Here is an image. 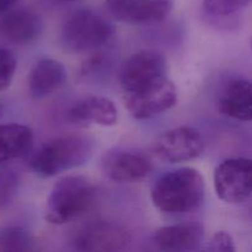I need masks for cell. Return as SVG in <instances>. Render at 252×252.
I'll use <instances>...</instances> for the list:
<instances>
[{"label":"cell","mask_w":252,"mask_h":252,"mask_svg":"<svg viewBox=\"0 0 252 252\" xmlns=\"http://www.w3.org/2000/svg\"><path fill=\"white\" fill-rule=\"evenodd\" d=\"M206 194L201 172L192 167H180L165 172L153 185L152 201L159 211L182 214L202 206Z\"/></svg>","instance_id":"cell-1"},{"label":"cell","mask_w":252,"mask_h":252,"mask_svg":"<svg viewBox=\"0 0 252 252\" xmlns=\"http://www.w3.org/2000/svg\"><path fill=\"white\" fill-rule=\"evenodd\" d=\"M95 143L88 135L63 134L42 144L29 160L39 177H52L81 166L93 157Z\"/></svg>","instance_id":"cell-2"},{"label":"cell","mask_w":252,"mask_h":252,"mask_svg":"<svg viewBox=\"0 0 252 252\" xmlns=\"http://www.w3.org/2000/svg\"><path fill=\"white\" fill-rule=\"evenodd\" d=\"M97 189L90 179L69 175L59 179L49 192L46 204V220L63 225L79 218L91 208Z\"/></svg>","instance_id":"cell-3"},{"label":"cell","mask_w":252,"mask_h":252,"mask_svg":"<svg viewBox=\"0 0 252 252\" xmlns=\"http://www.w3.org/2000/svg\"><path fill=\"white\" fill-rule=\"evenodd\" d=\"M113 25L93 10H79L64 22L61 42L70 52H86L101 48L112 39Z\"/></svg>","instance_id":"cell-4"},{"label":"cell","mask_w":252,"mask_h":252,"mask_svg":"<svg viewBox=\"0 0 252 252\" xmlns=\"http://www.w3.org/2000/svg\"><path fill=\"white\" fill-rule=\"evenodd\" d=\"M177 90L166 75L126 94V108L137 120H149L174 107Z\"/></svg>","instance_id":"cell-5"},{"label":"cell","mask_w":252,"mask_h":252,"mask_svg":"<svg viewBox=\"0 0 252 252\" xmlns=\"http://www.w3.org/2000/svg\"><path fill=\"white\" fill-rule=\"evenodd\" d=\"M214 189L226 203H241L252 194V159L231 158L214 171Z\"/></svg>","instance_id":"cell-6"},{"label":"cell","mask_w":252,"mask_h":252,"mask_svg":"<svg viewBox=\"0 0 252 252\" xmlns=\"http://www.w3.org/2000/svg\"><path fill=\"white\" fill-rule=\"evenodd\" d=\"M204 147L203 135L198 129L181 126L159 135L153 145V153L162 161L177 164L198 158Z\"/></svg>","instance_id":"cell-7"},{"label":"cell","mask_w":252,"mask_h":252,"mask_svg":"<svg viewBox=\"0 0 252 252\" xmlns=\"http://www.w3.org/2000/svg\"><path fill=\"white\" fill-rule=\"evenodd\" d=\"M101 167L111 181L129 184L149 176L154 164L149 155L139 149L113 148L102 157Z\"/></svg>","instance_id":"cell-8"},{"label":"cell","mask_w":252,"mask_h":252,"mask_svg":"<svg viewBox=\"0 0 252 252\" xmlns=\"http://www.w3.org/2000/svg\"><path fill=\"white\" fill-rule=\"evenodd\" d=\"M166 59L159 52L140 51L123 63L120 71V84L126 94L132 93L166 75Z\"/></svg>","instance_id":"cell-9"},{"label":"cell","mask_w":252,"mask_h":252,"mask_svg":"<svg viewBox=\"0 0 252 252\" xmlns=\"http://www.w3.org/2000/svg\"><path fill=\"white\" fill-rule=\"evenodd\" d=\"M106 6L118 21L148 25L166 19L174 6V0H106Z\"/></svg>","instance_id":"cell-10"},{"label":"cell","mask_w":252,"mask_h":252,"mask_svg":"<svg viewBox=\"0 0 252 252\" xmlns=\"http://www.w3.org/2000/svg\"><path fill=\"white\" fill-rule=\"evenodd\" d=\"M130 243V234L125 226L111 221H97L80 231L76 236L75 249L88 252L120 251Z\"/></svg>","instance_id":"cell-11"},{"label":"cell","mask_w":252,"mask_h":252,"mask_svg":"<svg viewBox=\"0 0 252 252\" xmlns=\"http://www.w3.org/2000/svg\"><path fill=\"white\" fill-rule=\"evenodd\" d=\"M42 26L39 15L30 9H10L0 17V34L15 44L33 42L41 34Z\"/></svg>","instance_id":"cell-12"},{"label":"cell","mask_w":252,"mask_h":252,"mask_svg":"<svg viewBox=\"0 0 252 252\" xmlns=\"http://www.w3.org/2000/svg\"><path fill=\"white\" fill-rule=\"evenodd\" d=\"M70 122L79 125H98L111 127L117 122L118 112L116 105L102 96H85L71 105L66 112Z\"/></svg>","instance_id":"cell-13"},{"label":"cell","mask_w":252,"mask_h":252,"mask_svg":"<svg viewBox=\"0 0 252 252\" xmlns=\"http://www.w3.org/2000/svg\"><path fill=\"white\" fill-rule=\"evenodd\" d=\"M204 238V229L198 223H181L162 226L153 235V243L162 251L196 250Z\"/></svg>","instance_id":"cell-14"},{"label":"cell","mask_w":252,"mask_h":252,"mask_svg":"<svg viewBox=\"0 0 252 252\" xmlns=\"http://www.w3.org/2000/svg\"><path fill=\"white\" fill-rule=\"evenodd\" d=\"M219 111L226 117L241 122L252 121V81L233 79L219 96Z\"/></svg>","instance_id":"cell-15"},{"label":"cell","mask_w":252,"mask_h":252,"mask_svg":"<svg viewBox=\"0 0 252 252\" xmlns=\"http://www.w3.org/2000/svg\"><path fill=\"white\" fill-rule=\"evenodd\" d=\"M66 76L63 63L52 58L39 59L29 74L30 93L34 97L51 95L64 85Z\"/></svg>","instance_id":"cell-16"},{"label":"cell","mask_w":252,"mask_h":252,"mask_svg":"<svg viewBox=\"0 0 252 252\" xmlns=\"http://www.w3.org/2000/svg\"><path fill=\"white\" fill-rule=\"evenodd\" d=\"M33 132L20 123L0 125V164H7L29 154L33 145Z\"/></svg>","instance_id":"cell-17"},{"label":"cell","mask_w":252,"mask_h":252,"mask_svg":"<svg viewBox=\"0 0 252 252\" xmlns=\"http://www.w3.org/2000/svg\"><path fill=\"white\" fill-rule=\"evenodd\" d=\"M36 250L31 234L20 226L0 229V252H27Z\"/></svg>","instance_id":"cell-18"},{"label":"cell","mask_w":252,"mask_h":252,"mask_svg":"<svg viewBox=\"0 0 252 252\" xmlns=\"http://www.w3.org/2000/svg\"><path fill=\"white\" fill-rule=\"evenodd\" d=\"M19 172L5 164H0V211L12 204L20 189Z\"/></svg>","instance_id":"cell-19"},{"label":"cell","mask_w":252,"mask_h":252,"mask_svg":"<svg viewBox=\"0 0 252 252\" xmlns=\"http://www.w3.org/2000/svg\"><path fill=\"white\" fill-rule=\"evenodd\" d=\"M252 0H203V7L212 16H229L251 4Z\"/></svg>","instance_id":"cell-20"},{"label":"cell","mask_w":252,"mask_h":252,"mask_svg":"<svg viewBox=\"0 0 252 252\" xmlns=\"http://www.w3.org/2000/svg\"><path fill=\"white\" fill-rule=\"evenodd\" d=\"M17 62L14 53L7 48L0 47V91L11 84L16 73Z\"/></svg>","instance_id":"cell-21"},{"label":"cell","mask_w":252,"mask_h":252,"mask_svg":"<svg viewBox=\"0 0 252 252\" xmlns=\"http://www.w3.org/2000/svg\"><path fill=\"white\" fill-rule=\"evenodd\" d=\"M235 244H234L233 238L225 231H218L212 236L211 240L208 241L206 250L208 251H235Z\"/></svg>","instance_id":"cell-22"},{"label":"cell","mask_w":252,"mask_h":252,"mask_svg":"<svg viewBox=\"0 0 252 252\" xmlns=\"http://www.w3.org/2000/svg\"><path fill=\"white\" fill-rule=\"evenodd\" d=\"M19 0H0V15L11 9Z\"/></svg>","instance_id":"cell-23"},{"label":"cell","mask_w":252,"mask_h":252,"mask_svg":"<svg viewBox=\"0 0 252 252\" xmlns=\"http://www.w3.org/2000/svg\"><path fill=\"white\" fill-rule=\"evenodd\" d=\"M1 112H2V105L1 102H0V116H1Z\"/></svg>","instance_id":"cell-24"},{"label":"cell","mask_w":252,"mask_h":252,"mask_svg":"<svg viewBox=\"0 0 252 252\" xmlns=\"http://www.w3.org/2000/svg\"><path fill=\"white\" fill-rule=\"evenodd\" d=\"M62 1H73V0H62Z\"/></svg>","instance_id":"cell-25"},{"label":"cell","mask_w":252,"mask_h":252,"mask_svg":"<svg viewBox=\"0 0 252 252\" xmlns=\"http://www.w3.org/2000/svg\"><path fill=\"white\" fill-rule=\"evenodd\" d=\"M251 47H252V41H251Z\"/></svg>","instance_id":"cell-26"}]
</instances>
